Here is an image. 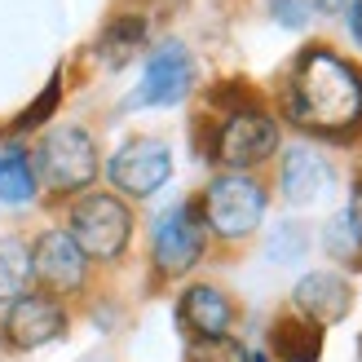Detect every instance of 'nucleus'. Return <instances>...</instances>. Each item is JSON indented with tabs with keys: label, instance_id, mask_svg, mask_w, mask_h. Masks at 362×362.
<instances>
[{
	"label": "nucleus",
	"instance_id": "obj_1",
	"mask_svg": "<svg viewBox=\"0 0 362 362\" xmlns=\"http://www.w3.org/2000/svg\"><path fill=\"white\" fill-rule=\"evenodd\" d=\"M287 119H296L305 133L345 137L362 124V71L340 58L327 45H310L292 62V76L283 88Z\"/></svg>",
	"mask_w": 362,
	"mask_h": 362
},
{
	"label": "nucleus",
	"instance_id": "obj_2",
	"mask_svg": "<svg viewBox=\"0 0 362 362\" xmlns=\"http://www.w3.org/2000/svg\"><path fill=\"white\" fill-rule=\"evenodd\" d=\"M265 186L252 173H216L204 194H199V216L212 239L221 243H243L261 230L265 221Z\"/></svg>",
	"mask_w": 362,
	"mask_h": 362
},
{
	"label": "nucleus",
	"instance_id": "obj_3",
	"mask_svg": "<svg viewBox=\"0 0 362 362\" xmlns=\"http://www.w3.org/2000/svg\"><path fill=\"white\" fill-rule=\"evenodd\" d=\"M66 234L80 243V252L88 261H102L111 265L129 252L133 239V212L119 194H106V190H84L66 212Z\"/></svg>",
	"mask_w": 362,
	"mask_h": 362
},
{
	"label": "nucleus",
	"instance_id": "obj_4",
	"mask_svg": "<svg viewBox=\"0 0 362 362\" xmlns=\"http://www.w3.org/2000/svg\"><path fill=\"white\" fill-rule=\"evenodd\" d=\"M279 151V119L265 106H239L216 124L212 159L221 173H252Z\"/></svg>",
	"mask_w": 362,
	"mask_h": 362
},
{
	"label": "nucleus",
	"instance_id": "obj_5",
	"mask_svg": "<svg viewBox=\"0 0 362 362\" xmlns=\"http://www.w3.org/2000/svg\"><path fill=\"white\" fill-rule=\"evenodd\" d=\"M98 141L88 137L84 129L66 124V129H53L40 151H35V177L45 181L53 194H80L93 186L98 177Z\"/></svg>",
	"mask_w": 362,
	"mask_h": 362
},
{
	"label": "nucleus",
	"instance_id": "obj_6",
	"mask_svg": "<svg viewBox=\"0 0 362 362\" xmlns=\"http://www.w3.org/2000/svg\"><path fill=\"white\" fill-rule=\"evenodd\" d=\"M204 247H208V226L199 216V204H177L155 221V243H151V257L155 269L164 279H181L204 261Z\"/></svg>",
	"mask_w": 362,
	"mask_h": 362
},
{
	"label": "nucleus",
	"instance_id": "obj_7",
	"mask_svg": "<svg viewBox=\"0 0 362 362\" xmlns=\"http://www.w3.org/2000/svg\"><path fill=\"white\" fill-rule=\"evenodd\" d=\"M71 327V314L58 296L49 292H23L13 305H5V345L18 349V354H31V349H45L53 340H62Z\"/></svg>",
	"mask_w": 362,
	"mask_h": 362
},
{
	"label": "nucleus",
	"instance_id": "obj_8",
	"mask_svg": "<svg viewBox=\"0 0 362 362\" xmlns=\"http://www.w3.org/2000/svg\"><path fill=\"white\" fill-rule=\"evenodd\" d=\"M106 177H111V186L129 199H151L155 190L168 186L173 177V151L168 141L159 137H133L124 141V146L111 155V164H106Z\"/></svg>",
	"mask_w": 362,
	"mask_h": 362
},
{
	"label": "nucleus",
	"instance_id": "obj_9",
	"mask_svg": "<svg viewBox=\"0 0 362 362\" xmlns=\"http://www.w3.org/2000/svg\"><path fill=\"white\" fill-rule=\"evenodd\" d=\"M31 279L40 283V292L49 296H80L88 283V257L66 230H45L31 243Z\"/></svg>",
	"mask_w": 362,
	"mask_h": 362
},
{
	"label": "nucleus",
	"instance_id": "obj_10",
	"mask_svg": "<svg viewBox=\"0 0 362 362\" xmlns=\"http://www.w3.org/2000/svg\"><path fill=\"white\" fill-rule=\"evenodd\" d=\"M190 84H194L190 53L181 49L177 40H168V45H159L151 53L146 76H141V88H137L133 106H177L181 98L190 93Z\"/></svg>",
	"mask_w": 362,
	"mask_h": 362
},
{
	"label": "nucleus",
	"instance_id": "obj_11",
	"mask_svg": "<svg viewBox=\"0 0 362 362\" xmlns=\"http://www.w3.org/2000/svg\"><path fill=\"white\" fill-rule=\"evenodd\" d=\"M177 322L186 327L190 340H221L234 327V305L221 287L212 283H190L177 300Z\"/></svg>",
	"mask_w": 362,
	"mask_h": 362
},
{
	"label": "nucleus",
	"instance_id": "obj_12",
	"mask_svg": "<svg viewBox=\"0 0 362 362\" xmlns=\"http://www.w3.org/2000/svg\"><path fill=\"white\" fill-rule=\"evenodd\" d=\"M292 305H296L300 318L327 327V322H340L354 310V287L340 274H332V269H314V274H305L292 287Z\"/></svg>",
	"mask_w": 362,
	"mask_h": 362
},
{
	"label": "nucleus",
	"instance_id": "obj_13",
	"mask_svg": "<svg viewBox=\"0 0 362 362\" xmlns=\"http://www.w3.org/2000/svg\"><path fill=\"white\" fill-rule=\"evenodd\" d=\"M332 181H336V173H332V164L322 159L318 151H310V146H292L283 155V168H279V186H283V194H287V204H318L322 194L332 190Z\"/></svg>",
	"mask_w": 362,
	"mask_h": 362
},
{
	"label": "nucleus",
	"instance_id": "obj_14",
	"mask_svg": "<svg viewBox=\"0 0 362 362\" xmlns=\"http://www.w3.org/2000/svg\"><path fill=\"white\" fill-rule=\"evenodd\" d=\"M269 349L279 362H318L322 358V327L300 314H287L269 332Z\"/></svg>",
	"mask_w": 362,
	"mask_h": 362
},
{
	"label": "nucleus",
	"instance_id": "obj_15",
	"mask_svg": "<svg viewBox=\"0 0 362 362\" xmlns=\"http://www.w3.org/2000/svg\"><path fill=\"white\" fill-rule=\"evenodd\" d=\"M31 243L27 239H0V305H13L23 292H31Z\"/></svg>",
	"mask_w": 362,
	"mask_h": 362
},
{
	"label": "nucleus",
	"instance_id": "obj_16",
	"mask_svg": "<svg viewBox=\"0 0 362 362\" xmlns=\"http://www.w3.org/2000/svg\"><path fill=\"white\" fill-rule=\"evenodd\" d=\"M40 194V177H35V164L23 151H5L0 155V204H31Z\"/></svg>",
	"mask_w": 362,
	"mask_h": 362
},
{
	"label": "nucleus",
	"instance_id": "obj_17",
	"mask_svg": "<svg viewBox=\"0 0 362 362\" xmlns=\"http://www.w3.org/2000/svg\"><path fill=\"white\" fill-rule=\"evenodd\" d=\"M141 40H146V23H141L137 13H124V18H115V23L102 31L98 58H102L106 66H124V62H129L133 53L141 49Z\"/></svg>",
	"mask_w": 362,
	"mask_h": 362
},
{
	"label": "nucleus",
	"instance_id": "obj_18",
	"mask_svg": "<svg viewBox=\"0 0 362 362\" xmlns=\"http://www.w3.org/2000/svg\"><path fill=\"white\" fill-rule=\"evenodd\" d=\"M190 362H247V349L234 336L221 340H190Z\"/></svg>",
	"mask_w": 362,
	"mask_h": 362
},
{
	"label": "nucleus",
	"instance_id": "obj_19",
	"mask_svg": "<svg viewBox=\"0 0 362 362\" xmlns=\"http://www.w3.org/2000/svg\"><path fill=\"white\" fill-rule=\"evenodd\" d=\"M269 9L283 27H305L310 23V0H269Z\"/></svg>",
	"mask_w": 362,
	"mask_h": 362
},
{
	"label": "nucleus",
	"instance_id": "obj_20",
	"mask_svg": "<svg viewBox=\"0 0 362 362\" xmlns=\"http://www.w3.org/2000/svg\"><path fill=\"white\" fill-rule=\"evenodd\" d=\"M327 247L336 252V257H358V243H354V234H349V221H345V212H340L336 221L327 226Z\"/></svg>",
	"mask_w": 362,
	"mask_h": 362
},
{
	"label": "nucleus",
	"instance_id": "obj_21",
	"mask_svg": "<svg viewBox=\"0 0 362 362\" xmlns=\"http://www.w3.org/2000/svg\"><path fill=\"white\" fill-rule=\"evenodd\" d=\"M345 221H349V234H354V243H358V252H362V181H354V190H349Z\"/></svg>",
	"mask_w": 362,
	"mask_h": 362
},
{
	"label": "nucleus",
	"instance_id": "obj_22",
	"mask_svg": "<svg viewBox=\"0 0 362 362\" xmlns=\"http://www.w3.org/2000/svg\"><path fill=\"white\" fill-rule=\"evenodd\" d=\"M345 18H349V35H354V45L362 49V0H349V5H345Z\"/></svg>",
	"mask_w": 362,
	"mask_h": 362
},
{
	"label": "nucleus",
	"instance_id": "obj_23",
	"mask_svg": "<svg viewBox=\"0 0 362 362\" xmlns=\"http://www.w3.org/2000/svg\"><path fill=\"white\" fill-rule=\"evenodd\" d=\"M314 5H318L322 13H345V5H349V0H314Z\"/></svg>",
	"mask_w": 362,
	"mask_h": 362
},
{
	"label": "nucleus",
	"instance_id": "obj_24",
	"mask_svg": "<svg viewBox=\"0 0 362 362\" xmlns=\"http://www.w3.org/2000/svg\"><path fill=\"white\" fill-rule=\"evenodd\" d=\"M247 362H269V354H247Z\"/></svg>",
	"mask_w": 362,
	"mask_h": 362
}]
</instances>
